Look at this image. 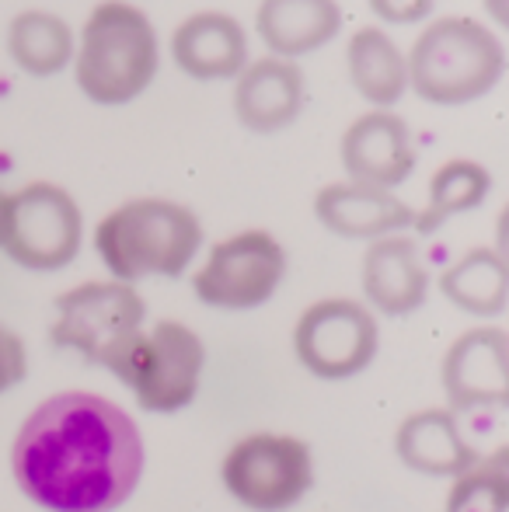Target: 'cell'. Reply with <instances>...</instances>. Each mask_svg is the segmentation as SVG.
Returning a JSON list of instances; mask_svg holds the SVG:
<instances>
[{"label": "cell", "instance_id": "6da1fadb", "mask_svg": "<svg viewBox=\"0 0 509 512\" xmlns=\"http://www.w3.org/2000/svg\"><path fill=\"white\" fill-rule=\"evenodd\" d=\"M147 443L126 408L91 391L49 394L11 443V478L42 512H116L140 488Z\"/></svg>", "mask_w": 509, "mask_h": 512}, {"label": "cell", "instance_id": "7a4b0ae2", "mask_svg": "<svg viewBox=\"0 0 509 512\" xmlns=\"http://www.w3.org/2000/svg\"><path fill=\"white\" fill-rule=\"evenodd\" d=\"M95 251L119 283L178 279L203 251V220L175 199H129L98 220Z\"/></svg>", "mask_w": 509, "mask_h": 512}, {"label": "cell", "instance_id": "3957f363", "mask_svg": "<svg viewBox=\"0 0 509 512\" xmlns=\"http://www.w3.org/2000/svg\"><path fill=\"white\" fill-rule=\"evenodd\" d=\"M161 49L157 32L140 7L126 0H102L88 14L74 42V77L88 102L129 105L154 84Z\"/></svg>", "mask_w": 509, "mask_h": 512}, {"label": "cell", "instance_id": "277c9868", "mask_svg": "<svg viewBox=\"0 0 509 512\" xmlns=\"http://www.w3.org/2000/svg\"><path fill=\"white\" fill-rule=\"evenodd\" d=\"M408 88L429 105L454 108L485 98L506 74L499 35L478 18L450 14L429 21L405 56Z\"/></svg>", "mask_w": 509, "mask_h": 512}, {"label": "cell", "instance_id": "5b68a950", "mask_svg": "<svg viewBox=\"0 0 509 512\" xmlns=\"http://www.w3.org/2000/svg\"><path fill=\"white\" fill-rule=\"evenodd\" d=\"M109 373L150 415H175L199 398L206 345L189 324L154 321L112 359Z\"/></svg>", "mask_w": 509, "mask_h": 512}, {"label": "cell", "instance_id": "8992f818", "mask_svg": "<svg viewBox=\"0 0 509 512\" xmlns=\"http://www.w3.org/2000/svg\"><path fill=\"white\" fill-rule=\"evenodd\" d=\"M318 481L314 450L290 432L258 429L227 446L220 485L248 512H286L307 499Z\"/></svg>", "mask_w": 509, "mask_h": 512}, {"label": "cell", "instance_id": "52a82bcc", "mask_svg": "<svg viewBox=\"0 0 509 512\" xmlns=\"http://www.w3.org/2000/svg\"><path fill=\"white\" fill-rule=\"evenodd\" d=\"M147 328V300L119 279H95L60 293L53 304L49 342L88 366L109 370L112 359Z\"/></svg>", "mask_w": 509, "mask_h": 512}, {"label": "cell", "instance_id": "ba28073f", "mask_svg": "<svg viewBox=\"0 0 509 512\" xmlns=\"http://www.w3.org/2000/svg\"><path fill=\"white\" fill-rule=\"evenodd\" d=\"M290 258L269 230H238L210 248L206 262L192 276V297L210 310L245 314L276 297Z\"/></svg>", "mask_w": 509, "mask_h": 512}, {"label": "cell", "instance_id": "9c48e42d", "mask_svg": "<svg viewBox=\"0 0 509 512\" xmlns=\"http://www.w3.org/2000/svg\"><path fill=\"white\" fill-rule=\"evenodd\" d=\"M381 349V324L363 300L325 297L293 324V356L318 380H349L370 370Z\"/></svg>", "mask_w": 509, "mask_h": 512}, {"label": "cell", "instance_id": "30bf717a", "mask_svg": "<svg viewBox=\"0 0 509 512\" xmlns=\"http://www.w3.org/2000/svg\"><path fill=\"white\" fill-rule=\"evenodd\" d=\"M84 213L63 185L28 182L11 192L4 251L28 272H60L81 255Z\"/></svg>", "mask_w": 509, "mask_h": 512}, {"label": "cell", "instance_id": "8fae6325", "mask_svg": "<svg viewBox=\"0 0 509 512\" xmlns=\"http://www.w3.org/2000/svg\"><path fill=\"white\" fill-rule=\"evenodd\" d=\"M450 411L503 408L509 398V338L503 328H471L450 342L440 363Z\"/></svg>", "mask_w": 509, "mask_h": 512}, {"label": "cell", "instance_id": "7c38bea8", "mask_svg": "<svg viewBox=\"0 0 509 512\" xmlns=\"http://www.w3.org/2000/svg\"><path fill=\"white\" fill-rule=\"evenodd\" d=\"M339 161L346 182L394 192L415 171L412 129L391 108H370L349 122L339 140Z\"/></svg>", "mask_w": 509, "mask_h": 512}, {"label": "cell", "instance_id": "4fadbf2b", "mask_svg": "<svg viewBox=\"0 0 509 512\" xmlns=\"http://www.w3.org/2000/svg\"><path fill=\"white\" fill-rule=\"evenodd\" d=\"M360 286L367 307L384 317L415 314L429 297V269L422 262L419 241L408 234H391L370 241L360 262Z\"/></svg>", "mask_w": 509, "mask_h": 512}, {"label": "cell", "instance_id": "5bb4252c", "mask_svg": "<svg viewBox=\"0 0 509 512\" xmlns=\"http://www.w3.org/2000/svg\"><path fill=\"white\" fill-rule=\"evenodd\" d=\"M234 115L248 133L272 136L293 126L304 108V70L297 60H279V56H265V60L245 63L238 77H234Z\"/></svg>", "mask_w": 509, "mask_h": 512}, {"label": "cell", "instance_id": "9a60e30c", "mask_svg": "<svg viewBox=\"0 0 509 512\" xmlns=\"http://www.w3.org/2000/svg\"><path fill=\"white\" fill-rule=\"evenodd\" d=\"M314 216H318V223L328 234L370 244L412 227L415 209L387 189L332 182L314 196Z\"/></svg>", "mask_w": 509, "mask_h": 512}, {"label": "cell", "instance_id": "2e32d148", "mask_svg": "<svg viewBox=\"0 0 509 512\" xmlns=\"http://www.w3.org/2000/svg\"><path fill=\"white\" fill-rule=\"evenodd\" d=\"M171 60L192 81H231L248 63V35L224 11H196L171 32Z\"/></svg>", "mask_w": 509, "mask_h": 512}, {"label": "cell", "instance_id": "e0dca14e", "mask_svg": "<svg viewBox=\"0 0 509 512\" xmlns=\"http://www.w3.org/2000/svg\"><path fill=\"white\" fill-rule=\"evenodd\" d=\"M394 453L408 471L426 478H454L482 457L464 439L461 422L450 408H419L401 418L394 432Z\"/></svg>", "mask_w": 509, "mask_h": 512}, {"label": "cell", "instance_id": "ac0fdd59", "mask_svg": "<svg viewBox=\"0 0 509 512\" xmlns=\"http://www.w3.org/2000/svg\"><path fill=\"white\" fill-rule=\"evenodd\" d=\"M255 32L279 60L318 53L342 32L339 0H262L255 11Z\"/></svg>", "mask_w": 509, "mask_h": 512}, {"label": "cell", "instance_id": "d6986e66", "mask_svg": "<svg viewBox=\"0 0 509 512\" xmlns=\"http://www.w3.org/2000/svg\"><path fill=\"white\" fill-rule=\"evenodd\" d=\"M346 67L356 95L374 108H391L408 91L405 53L384 28H360L346 46Z\"/></svg>", "mask_w": 509, "mask_h": 512}, {"label": "cell", "instance_id": "ffe728a7", "mask_svg": "<svg viewBox=\"0 0 509 512\" xmlns=\"http://www.w3.org/2000/svg\"><path fill=\"white\" fill-rule=\"evenodd\" d=\"M440 293L447 304L471 317H499L509 300V269L503 251L471 248L440 272Z\"/></svg>", "mask_w": 509, "mask_h": 512}, {"label": "cell", "instance_id": "44dd1931", "mask_svg": "<svg viewBox=\"0 0 509 512\" xmlns=\"http://www.w3.org/2000/svg\"><path fill=\"white\" fill-rule=\"evenodd\" d=\"M74 32L53 11H21L7 25V56L28 77H56L74 60Z\"/></svg>", "mask_w": 509, "mask_h": 512}, {"label": "cell", "instance_id": "7402d4cb", "mask_svg": "<svg viewBox=\"0 0 509 512\" xmlns=\"http://www.w3.org/2000/svg\"><path fill=\"white\" fill-rule=\"evenodd\" d=\"M492 192V171L485 164L471 161V157H454V161L440 164L429 178V196L426 206L415 213L412 230L419 234H436L447 220L464 216L478 209Z\"/></svg>", "mask_w": 509, "mask_h": 512}, {"label": "cell", "instance_id": "603a6c76", "mask_svg": "<svg viewBox=\"0 0 509 512\" xmlns=\"http://www.w3.org/2000/svg\"><path fill=\"white\" fill-rule=\"evenodd\" d=\"M443 512H509V457L496 450L454 474Z\"/></svg>", "mask_w": 509, "mask_h": 512}, {"label": "cell", "instance_id": "cb8c5ba5", "mask_svg": "<svg viewBox=\"0 0 509 512\" xmlns=\"http://www.w3.org/2000/svg\"><path fill=\"white\" fill-rule=\"evenodd\" d=\"M28 377V345L14 328L0 321V394L14 391Z\"/></svg>", "mask_w": 509, "mask_h": 512}, {"label": "cell", "instance_id": "d4e9b609", "mask_svg": "<svg viewBox=\"0 0 509 512\" xmlns=\"http://www.w3.org/2000/svg\"><path fill=\"white\" fill-rule=\"evenodd\" d=\"M367 4L384 25H419L433 14L436 0H367Z\"/></svg>", "mask_w": 509, "mask_h": 512}, {"label": "cell", "instance_id": "484cf974", "mask_svg": "<svg viewBox=\"0 0 509 512\" xmlns=\"http://www.w3.org/2000/svg\"><path fill=\"white\" fill-rule=\"evenodd\" d=\"M482 7L489 11V18L496 25H509V11H506V0H482Z\"/></svg>", "mask_w": 509, "mask_h": 512}, {"label": "cell", "instance_id": "4316f807", "mask_svg": "<svg viewBox=\"0 0 509 512\" xmlns=\"http://www.w3.org/2000/svg\"><path fill=\"white\" fill-rule=\"evenodd\" d=\"M7 213H11V192L0 189V244H4V234H7Z\"/></svg>", "mask_w": 509, "mask_h": 512}]
</instances>
